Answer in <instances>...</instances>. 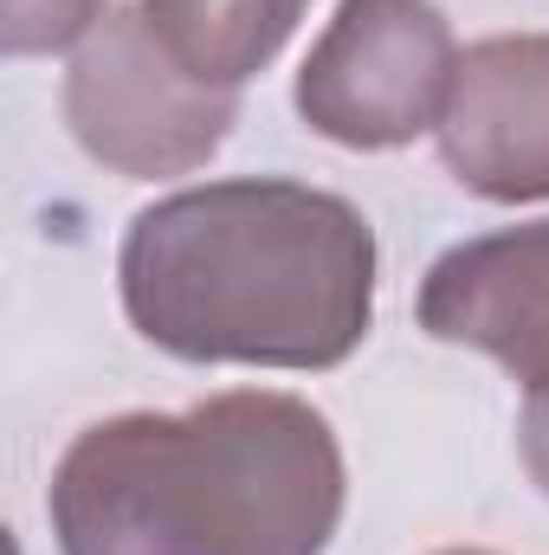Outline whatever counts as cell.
Returning <instances> with one entry per match:
<instances>
[{"mask_svg":"<svg viewBox=\"0 0 549 555\" xmlns=\"http://www.w3.org/2000/svg\"><path fill=\"white\" fill-rule=\"evenodd\" d=\"M117 284L137 336L175 362L336 369L375 323V227L310 181H207L130 220Z\"/></svg>","mask_w":549,"mask_h":555,"instance_id":"6da1fadb","label":"cell"},{"mask_svg":"<svg viewBox=\"0 0 549 555\" xmlns=\"http://www.w3.org/2000/svg\"><path fill=\"white\" fill-rule=\"evenodd\" d=\"M343 504L330 420L272 388L98 420L46 491L59 555H323Z\"/></svg>","mask_w":549,"mask_h":555,"instance_id":"7a4b0ae2","label":"cell"},{"mask_svg":"<svg viewBox=\"0 0 549 555\" xmlns=\"http://www.w3.org/2000/svg\"><path fill=\"white\" fill-rule=\"evenodd\" d=\"M240 91H220L194 78L162 33L137 7H111L104 26L72 52L65 72V124L91 162L111 175L155 181V175H188L220 142L233 137Z\"/></svg>","mask_w":549,"mask_h":555,"instance_id":"3957f363","label":"cell"},{"mask_svg":"<svg viewBox=\"0 0 549 555\" xmlns=\"http://www.w3.org/2000/svg\"><path fill=\"white\" fill-rule=\"evenodd\" d=\"M452 72L459 46L433 0H336L291 104L323 142L401 149L439 130Z\"/></svg>","mask_w":549,"mask_h":555,"instance_id":"277c9868","label":"cell"},{"mask_svg":"<svg viewBox=\"0 0 549 555\" xmlns=\"http://www.w3.org/2000/svg\"><path fill=\"white\" fill-rule=\"evenodd\" d=\"M439 162L478 201H549V33H498L459 52Z\"/></svg>","mask_w":549,"mask_h":555,"instance_id":"5b68a950","label":"cell"},{"mask_svg":"<svg viewBox=\"0 0 549 555\" xmlns=\"http://www.w3.org/2000/svg\"><path fill=\"white\" fill-rule=\"evenodd\" d=\"M420 330L491 356L531 395L549 388V220L439 253L420 278Z\"/></svg>","mask_w":549,"mask_h":555,"instance_id":"8992f818","label":"cell"},{"mask_svg":"<svg viewBox=\"0 0 549 555\" xmlns=\"http://www.w3.org/2000/svg\"><path fill=\"white\" fill-rule=\"evenodd\" d=\"M310 0H142L162 46L207 85L240 91L297 33Z\"/></svg>","mask_w":549,"mask_h":555,"instance_id":"52a82bcc","label":"cell"},{"mask_svg":"<svg viewBox=\"0 0 549 555\" xmlns=\"http://www.w3.org/2000/svg\"><path fill=\"white\" fill-rule=\"evenodd\" d=\"M111 0H0V46L7 59L78 52L104 26Z\"/></svg>","mask_w":549,"mask_h":555,"instance_id":"ba28073f","label":"cell"},{"mask_svg":"<svg viewBox=\"0 0 549 555\" xmlns=\"http://www.w3.org/2000/svg\"><path fill=\"white\" fill-rule=\"evenodd\" d=\"M518 446H524V472L531 485L549 498V388H537L524 401V426H518Z\"/></svg>","mask_w":549,"mask_h":555,"instance_id":"9c48e42d","label":"cell"},{"mask_svg":"<svg viewBox=\"0 0 549 555\" xmlns=\"http://www.w3.org/2000/svg\"><path fill=\"white\" fill-rule=\"evenodd\" d=\"M433 555H491V550H433Z\"/></svg>","mask_w":549,"mask_h":555,"instance_id":"30bf717a","label":"cell"}]
</instances>
